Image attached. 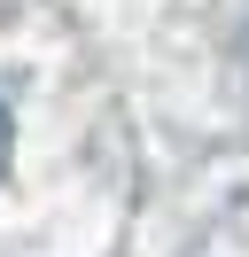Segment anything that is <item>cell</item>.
<instances>
[{
    "label": "cell",
    "instance_id": "6da1fadb",
    "mask_svg": "<svg viewBox=\"0 0 249 257\" xmlns=\"http://www.w3.org/2000/svg\"><path fill=\"white\" fill-rule=\"evenodd\" d=\"M8 156H16V117H8V101H0V172H8Z\"/></svg>",
    "mask_w": 249,
    "mask_h": 257
}]
</instances>
